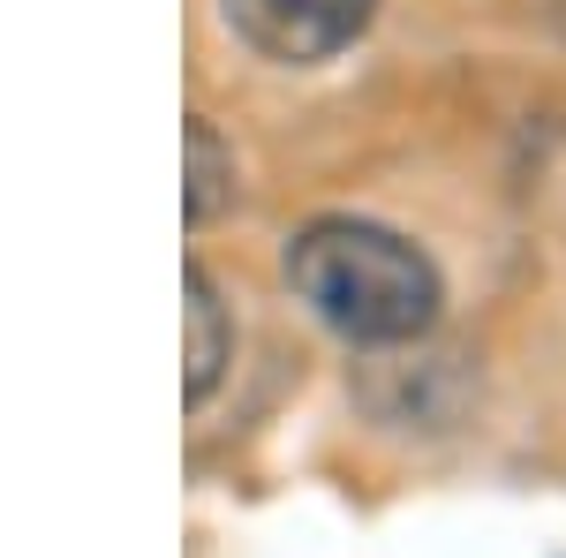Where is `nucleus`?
<instances>
[{
    "instance_id": "obj_1",
    "label": "nucleus",
    "mask_w": 566,
    "mask_h": 558,
    "mask_svg": "<svg viewBox=\"0 0 566 558\" xmlns=\"http://www.w3.org/2000/svg\"><path fill=\"white\" fill-rule=\"evenodd\" d=\"M295 295L355 347H400L438 317V272L416 242L370 219H317L287 242Z\"/></svg>"
},
{
    "instance_id": "obj_3",
    "label": "nucleus",
    "mask_w": 566,
    "mask_h": 558,
    "mask_svg": "<svg viewBox=\"0 0 566 558\" xmlns=\"http://www.w3.org/2000/svg\"><path fill=\"white\" fill-rule=\"evenodd\" d=\"M181 295H189V309H181V317H189V355H181L189 370H181V392L205 400V392L219 386V370H227V355H234V325H227V309H219L205 272H189Z\"/></svg>"
},
{
    "instance_id": "obj_2",
    "label": "nucleus",
    "mask_w": 566,
    "mask_h": 558,
    "mask_svg": "<svg viewBox=\"0 0 566 558\" xmlns=\"http://www.w3.org/2000/svg\"><path fill=\"white\" fill-rule=\"evenodd\" d=\"M378 0H227V23L258 45L264 61H325L363 39Z\"/></svg>"
},
{
    "instance_id": "obj_4",
    "label": "nucleus",
    "mask_w": 566,
    "mask_h": 558,
    "mask_svg": "<svg viewBox=\"0 0 566 558\" xmlns=\"http://www.w3.org/2000/svg\"><path fill=\"white\" fill-rule=\"evenodd\" d=\"M181 151H189V189H181V212H189V227H205V219L234 197V159L219 151V136L205 129V122H189Z\"/></svg>"
}]
</instances>
